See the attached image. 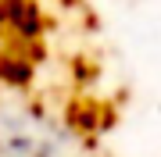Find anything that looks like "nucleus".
<instances>
[{
  "mask_svg": "<svg viewBox=\"0 0 161 157\" xmlns=\"http://www.w3.org/2000/svg\"><path fill=\"white\" fill-rule=\"evenodd\" d=\"M0 157H61L58 125L36 111H14L0 122Z\"/></svg>",
  "mask_w": 161,
  "mask_h": 157,
  "instance_id": "f257e3e1",
  "label": "nucleus"
}]
</instances>
